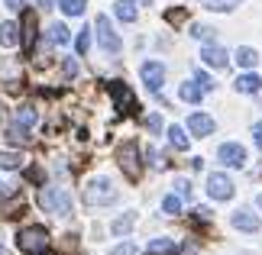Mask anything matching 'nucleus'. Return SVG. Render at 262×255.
I'll return each instance as SVG.
<instances>
[{
  "instance_id": "obj_26",
  "label": "nucleus",
  "mask_w": 262,
  "mask_h": 255,
  "mask_svg": "<svg viewBox=\"0 0 262 255\" xmlns=\"http://www.w3.org/2000/svg\"><path fill=\"white\" fill-rule=\"evenodd\" d=\"M49 39H52L55 45H65V42H68V39H72V36H68V29H65L62 23H55L52 29H49Z\"/></svg>"
},
{
  "instance_id": "obj_2",
  "label": "nucleus",
  "mask_w": 262,
  "mask_h": 255,
  "mask_svg": "<svg viewBox=\"0 0 262 255\" xmlns=\"http://www.w3.org/2000/svg\"><path fill=\"white\" fill-rule=\"evenodd\" d=\"M16 246L19 252H29V255H42L49 249V229L46 226H26L16 233Z\"/></svg>"
},
{
  "instance_id": "obj_18",
  "label": "nucleus",
  "mask_w": 262,
  "mask_h": 255,
  "mask_svg": "<svg viewBox=\"0 0 262 255\" xmlns=\"http://www.w3.org/2000/svg\"><path fill=\"white\" fill-rule=\"evenodd\" d=\"M146 255H175V239H152L146 246Z\"/></svg>"
},
{
  "instance_id": "obj_28",
  "label": "nucleus",
  "mask_w": 262,
  "mask_h": 255,
  "mask_svg": "<svg viewBox=\"0 0 262 255\" xmlns=\"http://www.w3.org/2000/svg\"><path fill=\"white\" fill-rule=\"evenodd\" d=\"M162 210L168 213V217H178V213H181V197H175V194H168V197L162 200Z\"/></svg>"
},
{
  "instance_id": "obj_27",
  "label": "nucleus",
  "mask_w": 262,
  "mask_h": 255,
  "mask_svg": "<svg viewBox=\"0 0 262 255\" xmlns=\"http://www.w3.org/2000/svg\"><path fill=\"white\" fill-rule=\"evenodd\" d=\"M23 165V155L16 152H0V168H19Z\"/></svg>"
},
{
  "instance_id": "obj_43",
  "label": "nucleus",
  "mask_w": 262,
  "mask_h": 255,
  "mask_svg": "<svg viewBox=\"0 0 262 255\" xmlns=\"http://www.w3.org/2000/svg\"><path fill=\"white\" fill-rule=\"evenodd\" d=\"M42 255H52V252H42Z\"/></svg>"
},
{
  "instance_id": "obj_42",
  "label": "nucleus",
  "mask_w": 262,
  "mask_h": 255,
  "mask_svg": "<svg viewBox=\"0 0 262 255\" xmlns=\"http://www.w3.org/2000/svg\"><path fill=\"white\" fill-rule=\"evenodd\" d=\"M0 194H4V184H0Z\"/></svg>"
},
{
  "instance_id": "obj_1",
  "label": "nucleus",
  "mask_w": 262,
  "mask_h": 255,
  "mask_svg": "<svg viewBox=\"0 0 262 255\" xmlns=\"http://www.w3.org/2000/svg\"><path fill=\"white\" fill-rule=\"evenodd\" d=\"M39 207L55 217H68L72 213V194L65 188H42L39 191Z\"/></svg>"
},
{
  "instance_id": "obj_19",
  "label": "nucleus",
  "mask_w": 262,
  "mask_h": 255,
  "mask_svg": "<svg viewBox=\"0 0 262 255\" xmlns=\"http://www.w3.org/2000/svg\"><path fill=\"white\" fill-rule=\"evenodd\" d=\"M13 123H19V126H26V129H29V126L36 123V110L29 107V104L16 107V110H13Z\"/></svg>"
},
{
  "instance_id": "obj_15",
  "label": "nucleus",
  "mask_w": 262,
  "mask_h": 255,
  "mask_svg": "<svg viewBox=\"0 0 262 255\" xmlns=\"http://www.w3.org/2000/svg\"><path fill=\"white\" fill-rule=\"evenodd\" d=\"M0 45H7V49L19 45V26L16 23H0Z\"/></svg>"
},
{
  "instance_id": "obj_25",
  "label": "nucleus",
  "mask_w": 262,
  "mask_h": 255,
  "mask_svg": "<svg viewBox=\"0 0 262 255\" xmlns=\"http://www.w3.org/2000/svg\"><path fill=\"white\" fill-rule=\"evenodd\" d=\"M7 139H10V142H19V146H26V142H29V132H26V126L13 123V126L7 129Z\"/></svg>"
},
{
  "instance_id": "obj_10",
  "label": "nucleus",
  "mask_w": 262,
  "mask_h": 255,
  "mask_svg": "<svg viewBox=\"0 0 262 255\" xmlns=\"http://www.w3.org/2000/svg\"><path fill=\"white\" fill-rule=\"evenodd\" d=\"M230 223H233L236 229H243V233H259V226H262L259 217H256V213H249V210H236L233 217H230Z\"/></svg>"
},
{
  "instance_id": "obj_24",
  "label": "nucleus",
  "mask_w": 262,
  "mask_h": 255,
  "mask_svg": "<svg viewBox=\"0 0 262 255\" xmlns=\"http://www.w3.org/2000/svg\"><path fill=\"white\" fill-rule=\"evenodd\" d=\"M133 223H136V213H126V217L114 220V226H110V229H114L117 236H123V233H129V229H133Z\"/></svg>"
},
{
  "instance_id": "obj_40",
  "label": "nucleus",
  "mask_w": 262,
  "mask_h": 255,
  "mask_svg": "<svg viewBox=\"0 0 262 255\" xmlns=\"http://www.w3.org/2000/svg\"><path fill=\"white\" fill-rule=\"evenodd\" d=\"M36 4H39V7H46V10H49V7H52V0H36Z\"/></svg>"
},
{
  "instance_id": "obj_5",
  "label": "nucleus",
  "mask_w": 262,
  "mask_h": 255,
  "mask_svg": "<svg viewBox=\"0 0 262 255\" xmlns=\"http://www.w3.org/2000/svg\"><path fill=\"white\" fill-rule=\"evenodd\" d=\"M94 29H97L100 49H104L107 55H120V39H117V33H114V26H110V19H107V16H97Z\"/></svg>"
},
{
  "instance_id": "obj_33",
  "label": "nucleus",
  "mask_w": 262,
  "mask_h": 255,
  "mask_svg": "<svg viewBox=\"0 0 262 255\" xmlns=\"http://www.w3.org/2000/svg\"><path fill=\"white\" fill-rule=\"evenodd\" d=\"M146 126H149V132H162V117H159V113H149L146 117Z\"/></svg>"
},
{
  "instance_id": "obj_7",
  "label": "nucleus",
  "mask_w": 262,
  "mask_h": 255,
  "mask_svg": "<svg viewBox=\"0 0 262 255\" xmlns=\"http://www.w3.org/2000/svg\"><path fill=\"white\" fill-rule=\"evenodd\" d=\"M207 194L214 200H230V197H233V181H230L224 171H217V175L207 178Z\"/></svg>"
},
{
  "instance_id": "obj_29",
  "label": "nucleus",
  "mask_w": 262,
  "mask_h": 255,
  "mask_svg": "<svg viewBox=\"0 0 262 255\" xmlns=\"http://www.w3.org/2000/svg\"><path fill=\"white\" fill-rule=\"evenodd\" d=\"M88 49H91V29H81V33H78V42H75V52L88 55Z\"/></svg>"
},
{
  "instance_id": "obj_23",
  "label": "nucleus",
  "mask_w": 262,
  "mask_h": 255,
  "mask_svg": "<svg viewBox=\"0 0 262 255\" xmlns=\"http://www.w3.org/2000/svg\"><path fill=\"white\" fill-rule=\"evenodd\" d=\"M168 142L181 152V149H188V136H185V129L181 126H168Z\"/></svg>"
},
{
  "instance_id": "obj_9",
  "label": "nucleus",
  "mask_w": 262,
  "mask_h": 255,
  "mask_svg": "<svg viewBox=\"0 0 262 255\" xmlns=\"http://www.w3.org/2000/svg\"><path fill=\"white\" fill-rule=\"evenodd\" d=\"M139 75H143V81H146L149 90H162V84H165V68L159 65V62H146L143 68H139Z\"/></svg>"
},
{
  "instance_id": "obj_41",
  "label": "nucleus",
  "mask_w": 262,
  "mask_h": 255,
  "mask_svg": "<svg viewBox=\"0 0 262 255\" xmlns=\"http://www.w3.org/2000/svg\"><path fill=\"white\" fill-rule=\"evenodd\" d=\"M256 203H259V207H262V194H259V197H256Z\"/></svg>"
},
{
  "instance_id": "obj_21",
  "label": "nucleus",
  "mask_w": 262,
  "mask_h": 255,
  "mask_svg": "<svg viewBox=\"0 0 262 255\" xmlns=\"http://www.w3.org/2000/svg\"><path fill=\"white\" fill-rule=\"evenodd\" d=\"M58 7H62L65 16H81L84 7H88V0H58Z\"/></svg>"
},
{
  "instance_id": "obj_30",
  "label": "nucleus",
  "mask_w": 262,
  "mask_h": 255,
  "mask_svg": "<svg viewBox=\"0 0 262 255\" xmlns=\"http://www.w3.org/2000/svg\"><path fill=\"white\" fill-rule=\"evenodd\" d=\"M191 36H194V39H204V42H214L217 29L214 26H194V29H191Z\"/></svg>"
},
{
  "instance_id": "obj_12",
  "label": "nucleus",
  "mask_w": 262,
  "mask_h": 255,
  "mask_svg": "<svg viewBox=\"0 0 262 255\" xmlns=\"http://www.w3.org/2000/svg\"><path fill=\"white\" fill-rule=\"evenodd\" d=\"M201 58L210 65V68H227V49H220V45H207V49H201Z\"/></svg>"
},
{
  "instance_id": "obj_16",
  "label": "nucleus",
  "mask_w": 262,
  "mask_h": 255,
  "mask_svg": "<svg viewBox=\"0 0 262 255\" xmlns=\"http://www.w3.org/2000/svg\"><path fill=\"white\" fill-rule=\"evenodd\" d=\"M23 42H26V49H33V42H36V13L33 10L23 13Z\"/></svg>"
},
{
  "instance_id": "obj_4",
  "label": "nucleus",
  "mask_w": 262,
  "mask_h": 255,
  "mask_svg": "<svg viewBox=\"0 0 262 255\" xmlns=\"http://www.w3.org/2000/svg\"><path fill=\"white\" fill-rule=\"evenodd\" d=\"M117 161H120V168L126 171L129 178H139V171H143V165H139V149H136V142H123L117 152Z\"/></svg>"
},
{
  "instance_id": "obj_20",
  "label": "nucleus",
  "mask_w": 262,
  "mask_h": 255,
  "mask_svg": "<svg viewBox=\"0 0 262 255\" xmlns=\"http://www.w3.org/2000/svg\"><path fill=\"white\" fill-rule=\"evenodd\" d=\"M243 0H201V7L214 10V13H227V10H236Z\"/></svg>"
},
{
  "instance_id": "obj_6",
  "label": "nucleus",
  "mask_w": 262,
  "mask_h": 255,
  "mask_svg": "<svg viewBox=\"0 0 262 255\" xmlns=\"http://www.w3.org/2000/svg\"><path fill=\"white\" fill-rule=\"evenodd\" d=\"M217 158L224 161L227 168H243L246 165V149L239 146V142H224V146L217 149Z\"/></svg>"
},
{
  "instance_id": "obj_34",
  "label": "nucleus",
  "mask_w": 262,
  "mask_h": 255,
  "mask_svg": "<svg viewBox=\"0 0 262 255\" xmlns=\"http://www.w3.org/2000/svg\"><path fill=\"white\" fill-rule=\"evenodd\" d=\"M175 188H178V197H191V184H188L185 178H178V181H175Z\"/></svg>"
},
{
  "instance_id": "obj_39",
  "label": "nucleus",
  "mask_w": 262,
  "mask_h": 255,
  "mask_svg": "<svg viewBox=\"0 0 262 255\" xmlns=\"http://www.w3.org/2000/svg\"><path fill=\"white\" fill-rule=\"evenodd\" d=\"M4 4H7L10 10H19V7H23V0H4Z\"/></svg>"
},
{
  "instance_id": "obj_32",
  "label": "nucleus",
  "mask_w": 262,
  "mask_h": 255,
  "mask_svg": "<svg viewBox=\"0 0 262 255\" xmlns=\"http://www.w3.org/2000/svg\"><path fill=\"white\" fill-rule=\"evenodd\" d=\"M110 255H136V246L133 242H120V246L110 249Z\"/></svg>"
},
{
  "instance_id": "obj_8",
  "label": "nucleus",
  "mask_w": 262,
  "mask_h": 255,
  "mask_svg": "<svg viewBox=\"0 0 262 255\" xmlns=\"http://www.w3.org/2000/svg\"><path fill=\"white\" fill-rule=\"evenodd\" d=\"M110 94H114V104H117L120 113H133L136 110V97H133V90H129L123 81H114V84H110Z\"/></svg>"
},
{
  "instance_id": "obj_31",
  "label": "nucleus",
  "mask_w": 262,
  "mask_h": 255,
  "mask_svg": "<svg viewBox=\"0 0 262 255\" xmlns=\"http://www.w3.org/2000/svg\"><path fill=\"white\" fill-rule=\"evenodd\" d=\"M194 81H198V84L204 87V90H214V87H217V84H214V78H210V75H204V71H201V68L194 71Z\"/></svg>"
},
{
  "instance_id": "obj_44",
  "label": "nucleus",
  "mask_w": 262,
  "mask_h": 255,
  "mask_svg": "<svg viewBox=\"0 0 262 255\" xmlns=\"http://www.w3.org/2000/svg\"><path fill=\"white\" fill-rule=\"evenodd\" d=\"M0 252H4V246H0Z\"/></svg>"
},
{
  "instance_id": "obj_37",
  "label": "nucleus",
  "mask_w": 262,
  "mask_h": 255,
  "mask_svg": "<svg viewBox=\"0 0 262 255\" xmlns=\"http://www.w3.org/2000/svg\"><path fill=\"white\" fill-rule=\"evenodd\" d=\"M253 139H256V146H262V120L253 126Z\"/></svg>"
},
{
  "instance_id": "obj_13",
  "label": "nucleus",
  "mask_w": 262,
  "mask_h": 255,
  "mask_svg": "<svg viewBox=\"0 0 262 255\" xmlns=\"http://www.w3.org/2000/svg\"><path fill=\"white\" fill-rule=\"evenodd\" d=\"M114 13H117L120 23H133V19H136V0H117Z\"/></svg>"
},
{
  "instance_id": "obj_35",
  "label": "nucleus",
  "mask_w": 262,
  "mask_h": 255,
  "mask_svg": "<svg viewBox=\"0 0 262 255\" xmlns=\"http://www.w3.org/2000/svg\"><path fill=\"white\" fill-rule=\"evenodd\" d=\"M149 158H152V168H159V171H162V168H165V158H162V155H159V152H156V149H149Z\"/></svg>"
},
{
  "instance_id": "obj_38",
  "label": "nucleus",
  "mask_w": 262,
  "mask_h": 255,
  "mask_svg": "<svg viewBox=\"0 0 262 255\" xmlns=\"http://www.w3.org/2000/svg\"><path fill=\"white\" fill-rule=\"evenodd\" d=\"M178 19H185V10H172L168 13V23H178Z\"/></svg>"
},
{
  "instance_id": "obj_3",
  "label": "nucleus",
  "mask_w": 262,
  "mask_h": 255,
  "mask_svg": "<svg viewBox=\"0 0 262 255\" xmlns=\"http://www.w3.org/2000/svg\"><path fill=\"white\" fill-rule=\"evenodd\" d=\"M84 200L91 207H104V203H114L117 200V188L110 178H94L91 184L84 188Z\"/></svg>"
},
{
  "instance_id": "obj_36",
  "label": "nucleus",
  "mask_w": 262,
  "mask_h": 255,
  "mask_svg": "<svg viewBox=\"0 0 262 255\" xmlns=\"http://www.w3.org/2000/svg\"><path fill=\"white\" fill-rule=\"evenodd\" d=\"M62 68H65V75H72V78L78 75V62H75V58H65V65H62Z\"/></svg>"
},
{
  "instance_id": "obj_22",
  "label": "nucleus",
  "mask_w": 262,
  "mask_h": 255,
  "mask_svg": "<svg viewBox=\"0 0 262 255\" xmlns=\"http://www.w3.org/2000/svg\"><path fill=\"white\" fill-rule=\"evenodd\" d=\"M236 62L243 65V68H253L259 62V52H256V49H249V45H243V49H236Z\"/></svg>"
},
{
  "instance_id": "obj_17",
  "label": "nucleus",
  "mask_w": 262,
  "mask_h": 255,
  "mask_svg": "<svg viewBox=\"0 0 262 255\" xmlns=\"http://www.w3.org/2000/svg\"><path fill=\"white\" fill-rule=\"evenodd\" d=\"M259 87H262V78L259 75H239L236 78V90H239V94H256Z\"/></svg>"
},
{
  "instance_id": "obj_11",
  "label": "nucleus",
  "mask_w": 262,
  "mask_h": 255,
  "mask_svg": "<svg viewBox=\"0 0 262 255\" xmlns=\"http://www.w3.org/2000/svg\"><path fill=\"white\" fill-rule=\"evenodd\" d=\"M188 129L194 132V136H210V132H214V120L207 113H191L188 117Z\"/></svg>"
},
{
  "instance_id": "obj_14",
  "label": "nucleus",
  "mask_w": 262,
  "mask_h": 255,
  "mask_svg": "<svg viewBox=\"0 0 262 255\" xmlns=\"http://www.w3.org/2000/svg\"><path fill=\"white\" fill-rule=\"evenodd\" d=\"M204 94H207V90L201 87L198 81H188V84H181V87H178V97H181V100H188V104H198V100L204 97Z\"/></svg>"
}]
</instances>
